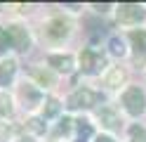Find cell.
<instances>
[{
	"label": "cell",
	"mask_w": 146,
	"mask_h": 142,
	"mask_svg": "<svg viewBox=\"0 0 146 142\" xmlns=\"http://www.w3.org/2000/svg\"><path fill=\"white\" fill-rule=\"evenodd\" d=\"M31 38L21 26H0V50L17 47V50H29Z\"/></svg>",
	"instance_id": "1"
},
{
	"label": "cell",
	"mask_w": 146,
	"mask_h": 142,
	"mask_svg": "<svg viewBox=\"0 0 146 142\" xmlns=\"http://www.w3.org/2000/svg\"><path fill=\"white\" fill-rule=\"evenodd\" d=\"M106 66V57L102 52L92 50V47H87V50L80 52V69L85 73H99Z\"/></svg>",
	"instance_id": "2"
},
{
	"label": "cell",
	"mask_w": 146,
	"mask_h": 142,
	"mask_svg": "<svg viewBox=\"0 0 146 142\" xmlns=\"http://www.w3.org/2000/svg\"><path fill=\"white\" fill-rule=\"evenodd\" d=\"M99 100H102V95H97L94 90L90 88H78L76 92L68 97V109H85V107H92V104H97Z\"/></svg>",
	"instance_id": "3"
},
{
	"label": "cell",
	"mask_w": 146,
	"mask_h": 142,
	"mask_svg": "<svg viewBox=\"0 0 146 142\" xmlns=\"http://www.w3.org/2000/svg\"><path fill=\"white\" fill-rule=\"evenodd\" d=\"M123 104L125 109L132 114V116H139V114L146 109V97L139 88H127L125 95H123Z\"/></svg>",
	"instance_id": "4"
},
{
	"label": "cell",
	"mask_w": 146,
	"mask_h": 142,
	"mask_svg": "<svg viewBox=\"0 0 146 142\" xmlns=\"http://www.w3.org/2000/svg\"><path fill=\"white\" fill-rule=\"evenodd\" d=\"M141 17H144V7L134 5V3H123L118 7V19L123 24H137V22H141Z\"/></svg>",
	"instance_id": "5"
},
{
	"label": "cell",
	"mask_w": 146,
	"mask_h": 142,
	"mask_svg": "<svg viewBox=\"0 0 146 142\" xmlns=\"http://www.w3.org/2000/svg\"><path fill=\"white\" fill-rule=\"evenodd\" d=\"M19 97H21V102H24L26 109H33V107H38V104L42 102V92L35 88L33 83H24L21 88H19Z\"/></svg>",
	"instance_id": "6"
},
{
	"label": "cell",
	"mask_w": 146,
	"mask_h": 142,
	"mask_svg": "<svg viewBox=\"0 0 146 142\" xmlns=\"http://www.w3.org/2000/svg\"><path fill=\"white\" fill-rule=\"evenodd\" d=\"M130 40L134 45V64L146 62V31H132Z\"/></svg>",
	"instance_id": "7"
},
{
	"label": "cell",
	"mask_w": 146,
	"mask_h": 142,
	"mask_svg": "<svg viewBox=\"0 0 146 142\" xmlns=\"http://www.w3.org/2000/svg\"><path fill=\"white\" fill-rule=\"evenodd\" d=\"M68 31H71V24L66 22V19H61V17L52 19V22L47 24V36L50 38H64V36H68Z\"/></svg>",
	"instance_id": "8"
},
{
	"label": "cell",
	"mask_w": 146,
	"mask_h": 142,
	"mask_svg": "<svg viewBox=\"0 0 146 142\" xmlns=\"http://www.w3.org/2000/svg\"><path fill=\"white\" fill-rule=\"evenodd\" d=\"M17 73V62L14 59H3L0 62V85H7Z\"/></svg>",
	"instance_id": "9"
},
{
	"label": "cell",
	"mask_w": 146,
	"mask_h": 142,
	"mask_svg": "<svg viewBox=\"0 0 146 142\" xmlns=\"http://www.w3.org/2000/svg\"><path fill=\"white\" fill-rule=\"evenodd\" d=\"M50 66H54L57 71H71L73 69V59L68 55H50Z\"/></svg>",
	"instance_id": "10"
},
{
	"label": "cell",
	"mask_w": 146,
	"mask_h": 142,
	"mask_svg": "<svg viewBox=\"0 0 146 142\" xmlns=\"http://www.w3.org/2000/svg\"><path fill=\"white\" fill-rule=\"evenodd\" d=\"M99 121H102L108 130H118L120 128V118H118L115 111H111V109H102L99 111Z\"/></svg>",
	"instance_id": "11"
},
{
	"label": "cell",
	"mask_w": 146,
	"mask_h": 142,
	"mask_svg": "<svg viewBox=\"0 0 146 142\" xmlns=\"http://www.w3.org/2000/svg\"><path fill=\"white\" fill-rule=\"evenodd\" d=\"M123 81H125V71L120 69V66H113L111 73L106 76V85H111V88H118Z\"/></svg>",
	"instance_id": "12"
},
{
	"label": "cell",
	"mask_w": 146,
	"mask_h": 142,
	"mask_svg": "<svg viewBox=\"0 0 146 142\" xmlns=\"http://www.w3.org/2000/svg\"><path fill=\"white\" fill-rule=\"evenodd\" d=\"M76 128H78V140L76 142H87L90 135H92V126L87 121H76Z\"/></svg>",
	"instance_id": "13"
},
{
	"label": "cell",
	"mask_w": 146,
	"mask_h": 142,
	"mask_svg": "<svg viewBox=\"0 0 146 142\" xmlns=\"http://www.w3.org/2000/svg\"><path fill=\"white\" fill-rule=\"evenodd\" d=\"M12 114V100L7 92H0V116H10Z\"/></svg>",
	"instance_id": "14"
},
{
	"label": "cell",
	"mask_w": 146,
	"mask_h": 142,
	"mask_svg": "<svg viewBox=\"0 0 146 142\" xmlns=\"http://www.w3.org/2000/svg\"><path fill=\"white\" fill-rule=\"evenodd\" d=\"M108 47H111V55H115V57H123L125 55V43L120 40V38H111Z\"/></svg>",
	"instance_id": "15"
},
{
	"label": "cell",
	"mask_w": 146,
	"mask_h": 142,
	"mask_svg": "<svg viewBox=\"0 0 146 142\" xmlns=\"http://www.w3.org/2000/svg\"><path fill=\"white\" fill-rule=\"evenodd\" d=\"M130 142H146V130L139 126H132L130 128Z\"/></svg>",
	"instance_id": "16"
},
{
	"label": "cell",
	"mask_w": 146,
	"mask_h": 142,
	"mask_svg": "<svg viewBox=\"0 0 146 142\" xmlns=\"http://www.w3.org/2000/svg\"><path fill=\"white\" fill-rule=\"evenodd\" d=\"M61 109V104L57 100H47V107H45V118H52V116H57Z\"/></svg>",
	"instance_id": "17"
},
{
	"label": "cell",
	"mask_w": 146,
	"mask_h": 142,
	"mask_svg": "<svg viewBox=\"0 0 146 142\" xmlns=\"http://www.w3.org/2000/svg\"><path fill=\"white\" fill-rule=\"evenodd\" d=\"M29 128H31L33 133H45V123H42L40 118H31V121H29Z\"/></svg>",
	"instance_id": "18"
},
{
	"label": "cell",
	"mask_w": 146,
	"mask_h": 142,
	"mask_svg": "<svg viewBox=\"0 0 146 142\" xmlns=\"http://www.w3.org/2000/svg\"><path fill=\"white\" fill-rule=\"evenodd\" d=\"M71 123H73L71 118H64V121L59 123V133H64V135H66V133H71V128H73Z\"/></svg>",
	"instance_id": "19"
},
{
	"label": "cell",
	"mask_w": 146,
	"mask_h": 142,
	"mask_svg": "<svg viewBox=\"0 0 146 142\" xmlns=\"http://www.w3.org/2000/svg\"><path fill=\"white\" fill-rule=\"evenodd\" d=\"M7 137H10V128H7L5 123H0V142H5Z\"/></svg>",
	"instance_id": "20"
},
{
	"label": "cell",
	"mask_w": 146,
	"mask_h": 142,
	"mask_svg": "<svg viewBox=\"0 0 146 142\" xmlns=\"http://www.w3.org/2000/svg\"><path fill=\"white\" fill-rule=\"evenodd\" d=\"M38 78H40L42 83H52V76H50V73H45V71H38Z\"/></svg>",
	"instance_id": "21"
},
{
	"label": "cell",
	"mask_w": 146,
	"mask_h": 142,
	"mask_svg": "<svg viewBox=\"0 0 146 142\" xmlns=\"http://www.w3.org/2000/svg\"><path fill=\"white\" fill-rule=\"evenodd\" d=\"M97 142H115L113 137H106V135H102V137H97Z\"/></svg>",
	"instance_id": "22"
},
{
	"label": "cell",
	"mask_w": 146,
	"mask_h": 142,
	"mask_svg": "<svg viewBox=\"0 0 146 142\" xmlns=\"http://www.w3.org/2000/svg\"><path fill=\"white\" fill-rule=\"evenodd\" d=\"M19 142H33V140H31V137H21Z\"/></svg>",
	"instance_id": "23"
}]
</instances>
